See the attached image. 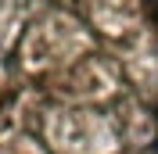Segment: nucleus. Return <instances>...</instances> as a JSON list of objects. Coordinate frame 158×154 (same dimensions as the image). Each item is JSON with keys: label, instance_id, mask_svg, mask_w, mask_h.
<instances>
[{"label": "nucleus", "instance_id": "obj_1", "mask_svg": "<svg viewBox=\"0 0 158 154\" xmlns=\"http://www.w3.org/2000/svg\"><path fill=\"white\" fill-rule=\"evenodd\" d=\"M155 11H158V0H155Z\"/></svg>", "mask_w": 158, "mask_h": 154}]
</instances>
